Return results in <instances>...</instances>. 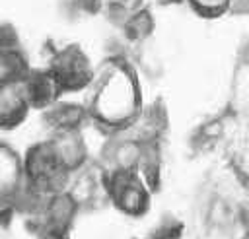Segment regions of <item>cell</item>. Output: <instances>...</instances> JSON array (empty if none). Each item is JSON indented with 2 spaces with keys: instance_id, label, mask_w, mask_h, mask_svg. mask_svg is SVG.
Returning a JSON list of instances; mask_svg holds the SVG:
<instances>
[{
  "instance_id": "1",
  "label": "cell",
  "mask_w": 249,
  "mask_h": 239,
  "mask_svg": "<svg viewBox=\"0 0 249 239\" xmlns=\"http://www.w3.org/2000/svg\"><path fill=\"white\" fill-rule=\"evenodd\" d=\"M138 91L132 74L126 68L107 64L97 76L93 113L109 128H121L136 117Z\"/></svg>"
},
{
  "instance_id": "2",
  "label": "cell",
  "mask_w": 249,
  "mask_h": 239,
  "mask_svg": "<svg viewBox=\"0 0 249 239\" xmlns=\"http://www.w3.org/2000/svg\"><path fill=\"white\" fill-rule=\"evenodd\" d=\"M51 72L58 78L62 89H76V87L86 85L91 80L89 62L84 56V52L76 47H68L60 51L53 58Z\"/></svg>"
},
{
  "instance_id": "3",
  "label": "cell",
  "mask_w": 249,
  "mask_h": 239,
  "mask_svg": "<svg viewBox=\"0 0 249 239\" xmlns=\"http://www.w3.org/2000/svg\"><path fill=\"white\" fill-rule=\"evenodd\" d=\"M51 148L62 169L74 171L80 165H84L86 146L76 130H58L56 136L51 140Z\"/></svg>"
},
{
  "instance_id": "4",
  "label": "cell",
  "mask_w": 249,
  "mask_h": 239,
  "mask_svg": "<svg viewBox=\"0 0 249 239\" xmlns=\"http://www.w3.org/2000/svg\"><path fill=\"white\" fill-rule=\"evenodd\" d=\"M23 87L33 107H53L56 95L62 91L58 78L53 72H29L23 80Z\"/></svg>"
},
{
  "instance_id": "5",
  "label": "cell",
  "mask_w": 249,
  "mask_h": 239,
  "mask_svg": "<svg viewBox=\"0 0 249 239\" xmlns=\"http://www.w3.org/2000/svg\"><path fill=\"white\" fill-rule=\"evenodd\" d=\"M29 107V99L23 87V82H6L2 84V93H0V115H2V124L12 126L18 124Z\"/></svg>"
},
{
  "instance_id": "6",
  "label": "cell",
  "mask_w": 249,
  "mask_h": 239,
  "mask_svg": "<svg viewBox=\"0 0 249 239\" xmlns=\"http://www.w3.org/2000/svg\"><path fill=\"white\" fill-rule=\"evenodd\" d=\"M78 200L72 196V192H54L43 206V214H45V227H53V229H60L66 231L68 225L72 223L76 210H78Z\"/></svg>"
},
{
  "instance_id": "7",
  "label": "cell",
  "mask_w": 249,
  "mask_h": 239,
  "mask_svg": "<svg viewBox=\"0 0 249 239\" xmlns=\"http://www.w3.org/2000/svg\"><path fill=\"white\" fill-rule=\"evenodd\" d=\"M23 171L16 154L2 148V194L4 200H14L23 190Z\"/></svg>"
},
{
  "instance_id": "8",
  "label": "cell",
  "mask_w": 249,
  "mask_h": 239,
  "mask_svg": "<svg viewBox=\"0 0 249 239\" xmlns=\"http://www.w3.org/2000/svg\"><path fill=\"white\" fill-rule=\"evenodd\" d=\"M84 117H86V111L74 103L53 105L47 111V122L56 130H76V126L82 124Z\"/></svg>"
},
{
  "instance_id": "9",
  "label": "cell",
  "mask_w": 249,
  "mask_h": 239,
  "mask_svg": "<svg viewBox=\"0 0 249 239\" xmlns=\"http://www.w3.org/2000/svg\"><path fill=\"white\" fill-rule=\"evenodd\" d=\"M27 62L18 52V49L2 51V84L6 82H23L27 78Z\"/></svg>"
},
{
  "instance_id": "10",
  "label": "cell",
  "mask_w": 249,
  "mask_h": 239,
  "mask_svg": "<svg viewBox=\"0 0 249 239\" xmlns=\"http://www.w3.org/2000/svg\"><path fill=\"white\" fill-rule=\"evenodd\" d=\"M152 27H154V19L148 12H134L128 19V23L124 25V31L128 35V39H134V41H140V39H146L150 33H152Z\"/></svg>"
},
{
  "instance_id": "11",
  "label": "cell",
  "mask_w": 249,
  "mask_h": 239,
  "mask_svg": "<svg viewBox=\"0 0 249 239\" xmlns=\"http://www.w3.org/2000/svg\"><path fill=\"white\" fill-rule=\"evenodd\" d=\"M191 2H193V6L198 8L200 12H210V14H214V12L222 10L230 0H191Z\"/></svg>"
},
{
  "instance_id": "12",
  "label": "cell",
  "mask_w": 249,
  "mask_h": 239,
  "mask_svg": "<svg viewBox=\"0 0 249 239\" xmlns=\"http://www.w3.org/2000/svg\"><path fill=\"white\" fill-rule=\"evenodd\" d=\"M39 239H68L66 231H60V229H53V227H43Z\"/></svg>"
},
{
  "instance_id": "13",
  "label": "cell",
  "mask_w": 249,
  "mask_h": 239,
  "mask_svg": "<svg viewBox=\"0 0 249 239\" xmlns=\"http://www.w3.org/2000/svg\"><path fill=\"white\" fill-rule=\"evenodd\" d=\"M230 6L235 14H249V0H230Z\"/></svg>"
},
{
  "instance_id": "14",
  "label": "cell",
  "mask_w": 249,
  "mask_h": 239,
  "mask_svg": "<svg viewBox=\"0 0 249 239\" xmlns=\"http://www.w3.org/2000/svg\"><path fill=\"white\" fill-rule=\"evenodd\" d=\"M239 52H241V58H243L245 62H249V41H245V43H243V47H241V51H239Z\"/></svg>"
},
{
  "instance_id": "15",
  "label": "cell",
  "mask_w": 249,
  "mask_h": 239,
  "mask_svg": "<svg viewBox=\"0 0 249 239\" xmlns=\"http://www.w3.org/2000/svg\"><path fill=\"white\" fill-rule=\"evenodd\" d=\"M161 4H175V2H179V0H160Z\"/></svg>"
}]
</instances>
